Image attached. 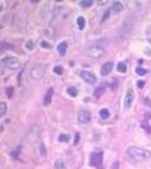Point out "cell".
Returning <instances> with one entry per match:
<instances>
[{"label": "cell", "instance_id": "1", "mask_svg": "<svg viewBox=\"0 0 151 169\" xmlns=\"http://www.w3.org/2000/svg\"><path fill=\"white\" fill-rule=\"evenodd\" d=\"M128 155L131 156L132 159H134V160L137 161H142V160H147V159H150L151 156V152L149 150L146 149H141V147H129L128 149Z\"/></svg>", "mask_w": 151, "mask_h": 169}, {"label": "cell", "instance_id": "2", "mask_svg": "<svg viewBox=\"0 0 151 169\" xmlns=\"http://www.w3.org/2000/svg\"><path fill=\"white\" fill-rule=\"evenodd\" d=\"M105 40H98L88 48V54L93 58H98L105 53Z\"/></svg>", "mask_w": 151, "mask_h": 169}, {"label": "cell", "instance_id": "3", "mask_svg": "<svg viewBox=\"0 0 151 169\" xmlns=\"http://www.w3.org/2000/svg\"><path fill=\"white\" fill-rule=\"evenodd\" d=\"M21 67V63L14 57H4L1 59V70L8 68L9 71H16Z\"/></svg>", "mask_w": 151, "mask_h": 169}, {"label": "cell", "instance_id": "4", "mask_svg": "<svg viewBox=\"0 0 151 169\" xmlns=\"http://www.w3.org/2000/svg\"><path fill=\"white\" fill-rule=\"evenodd\" d=\"M44 75H45V66L40 65V63L35 65L34 67L30 70V76H31L32 80H40Z\"/></svg>", "mask_w": 151, "mask_h": 169}, {"label": "cell", "instance_id": "5", "mask_svg": "<svg viewBox=\"0 0 151 169\" xmlns=\"http://www.w3.org/2000/svg\"><path fill=\"white\" fill-rule=\"evenodd\" d=\"M102 160H103V155H102V152H93L92 155H90V165H93V167L96 168H101L102 167Z\"/></svg>", "mask_w": 151, "mask_h": 169}, {"label": "cell", "instance_id": "6", "mask_svg": "<svg viewBox=\"0 0 151 169\" xmlns=\"http://www.w3.org/2000/svg\"><path fill=\"white\" fill-rule=\"evenodd\" d=\"M39 137H40V129L38 128V125H32L31 128H30L29 133H27V140H29L31 143H34L39 140Z\"/></svg>", "mask_w": 151, "mask_h": 169}, {"label": "cell", "instance_id": "7", "mask_svg": "<svg viewBox=\"0 0 151 169\" xmlns=\"http://www.w3.org/2000/svg\"><path fill=\"white\" fill-rule=\"evenodd\" d=\"M132 30H133V26L129 25L128 22H124V23H123V26L119 29V36L122 39H124V38H127V36L131 35Z\"/></svg>", "mask_w": 151, "mask_h": 169}, {"label": "cell", "instance_id": "8", "mask_svg": "<svg viewBox=\"0 0 151 169\" xmlns=\"http://www.w3.org/2000/svg\"><path fill=\"white\" fill-rule=\"evenodd\" d=\"M78 119H79V122L81 123V124H88V123L90 122V119H92V115H90L89 111L80 110L79 115H78Z\"/></svg>", "mask_w": 151, "mask_h": 169}, {"label": "cell", "instance_id": "9", "mask_svg": "<svg viewBox=\"0 0 151 169\" xmlns=\"http://www.w3.org/2000/svg\"><path fill=\"white\" fill-rule=\"evenodd\" d=\"M133 101H134V92L133 89H128L127 90V94H125V99H124V107L125 108H129L133 105Z\"/></svg>", "mask_w": 151, "mask_h": 169}, {"label": "cell", "instance_id": "10", "mask_svg": "<svg viewBox=\"0 0 151 169\" xmlns=\"http://www.w3.org/2000/svg\"><path fill=\"white\" fill-rule=\"evenodd\" d=\"M80 76L83 78V79L85 80L87 83H89V84H94L96 81H97V78H96V75L92 74V72H89V71H81L80 72Z\"/></svg>", "mask_w": 151, "mask_h": 169}, {"label": "cell", "instance_id": "11", "mask_svg": "<svg viewBox=\"0 0 151 169\" xmlns=\"http://www.w3.org/2000/svg\"><path fill=\"white\" fill-rule=\"evenodd\" d=\"M113 62H106L103 66H102L101 68V74L103 75V76H106V75H108L111 71H113Z\"/></svg>", "mask_w": 151, "mask_h": 169}, {"label": "cell", "instance_id": "12", "mask_svg": "<svg viewBox=\"0 0 151 169\" xmlns=\"http://www.w3.org/2000/svg\"><path fill=\"white\" fill-rule=\"evenodd\" d=\"M123 8H124V5H123V3H120V1H114L113 5H111V10H113L114 13H119V12H122Z\"/></svg>", "mask_w": 151, "mask_h": 169}, {"label": "cell", "instance_id": "13", "mask_svg": "<svg viewBox=\"0 0 151 169\" xmlns=\"http://www.w3.org/2000/svg\"><path fill=\"white\" fill-rule=\"evenodd\" d=\"M57 50H58V53L63 57L66 54V50H67V43H66V41H62V43H59L58 47H57Z\"/></svg>", "mask_w": 151, "mask_h": 169}, {"label": "cell", "instance_id": "14", "mask_svg": "<svg viewBox=\"0 0 151 169\" xmlns=\"http://www.w3.org/2000/svg\"><path fill=\"white\" fill-rule=\"evenodd\" d=\"M52 96H53V88H49L47 90V94H45L44 105H49L50 103V101H52Z\"/></svg>", "mask_w": 151, "mask_h": 169}, {"label": "cell", "instance_id": "15", "mask_svg": "<svg viewBox=\"0 0 151 169\" xmlns=\"http://www.w3.org/2000/svg\"><path fill=\"white\" fill-rule=\"evenodd\" d=\"M65 161L62 159H57L56 163H54V169H65Z\"/></svg>", "mask_w": 151, "mask_h": 169}, {"label": "cell", "instance_id": "16", "mask_svg": "<svg viewBox=\"0 0 151 169\" xmlns=\"http://www.w3.org/2000/svg\"><path fill=\"white\" fill-rule=\"evenodd\" d=\"M78 26H79V29L80 30H83L84 29V27H85V18H84V17H78Z\"/></svg>", "mask_w": 151, "mask_h": 169}, {"label": "cell", "instance_id": "17", "mask_svg": "<svg viewBox=\"0 0 151 169\" xmlns=\"http://www.w3.org/2000/svg\"><path fill=\"white\" fill-rule=\"evenodd\" d=\"M99 116H101L102 119H108V117H110V112H108L107 108H102V110L99 111Z\"/></svg>", "mask_w": 151, "mask_h": 169}, {"label": "cell", "instance_id": "18", "mask_svg": "<svg viewBox=\"0 0 151 169\" xmlns=\"http://www.w3.org/2000/svg\"><path fill=\"white\" fill-rule=\"evenodd\" d=\"M67 93L71 96V97H76V96H78V89L75 88V87H69Z\"/></svg>", "mask_w": 151, "mask_h": 169}, {"label": "cell", "instance_id": "19", "mask_svg": "<svg viewBox=\"0 0 151 169\" xmlns=\"http://www.w3.org/2000/svg\"><path fill=\"white\" fill-rule=\"evenodd\" d=\"M5 112H7V103H5V102H1V103H0V116L4 117Z\"/></svg>", "mask_w": 151, "mask_h": 169}, {"label": "cell", "instance_id": "20", "mask_svg": "<svg viewBox=\"0 0 151 169\" xmlns=\"http://www.w3.org/2000/svg\"><path fill=\"white\" fill-rule=\"evenodd\" d=\"M103 92H105V87H99V88L96 89V92H94V96H96V98H99L102 94H103Z\"/></svg>", "mask_w": 151, "mask_h": 169}, {"label": "cell", "instance_id": "21", "mask_svg": "<svg viewBox=\"0 0 151 169\" xmlns=\"http://www.w3.org/2000/svg\"><path fill=\"white\" fill-rule=\"evenodd\" d=\"M92 4H93L92 0H81V1H80V5H81V7H84V8H88Z\"/></svg>", "mask_w": 151, "mask_h": 169}, {"label": "cell", "instance_id": "22", "mask_svg": "<svg viewBox=\"0 0 151 169\" xmlns=\"http://www.w3.org/2000/svg\"><path fill=\"white\" fill-rule=\"evenodd\" d=\"M117 71H119V72H123V74H124V72L127 71V65H125V63L120 62L119 65H117Z\"/></svg>", "mask_w": 151, "mask_h": 169}, {"label": "cell", "instance_id": "23", "mask_svg": "<svg viewBox=\"0 0 151 169\" xmlns=\"http://www.w3.org/2000/svg\"><path fill=\"white\" fill-rule=\"evenodd\" d=\"M69 135L67 134H59V137H58V141L59 142H69Z\"/></svg>", "mask_w": 151, "mask_h": 169}, {"label": "cell", "instance_id": "24", "mask_svg": "<svg viewBox=\"0 0 151 169\" xmlns=\"http://www.w3.org/2000/svg\"><path fill=\"white\" fill-rule=\"evenodd\" d=\"M40 45H41V48H44V49H50V48H52V45L48 43V41H45V40L40 41Z\"/></svg>", "mask_w": 151, "mask_h": 169}, {"label": "cell", "instance_id": "25", "mask_svg": "<svg viewBox=\"0 0 151 169\" xmlns=\"http://www.w3.org/2000/svg\"><path fill=\"white\" fill-rule=\"evenodd\" d=\"M136 72H137L138 75H145V74H146L147 71L145 70L143 67H137V68H136Z\"/></svg>", "mask_w": 151, "mask_h": 169}, {"label": "cell", "instance_id": "26", "mask_svg": "<svg viewBox=\"0 0 151 169\" xmlns=\"http://www.w3.org/2000/svg\"><path fill=\"white\" fill-rule=\"evenodd\" d=\"M54 72H56V74H58V75H61L62 72H63V68L61 67V66H56V67H54Z\"/></svg>", "mask_w": 151, "mask_h": 169}, {"label": "cell", "instance_id": "27", "mask_svg": "<svg viewBox=\"0 0 151 169\" xmlns=\"http://www.w3.org/2000/svg\"><path fill=\"white\" fill-rule=\"evenodd\" d=\"M40 152H41V155H43V156L47 155V151H45V146H44V143H40Z\"/></svg>", "mask_w": 151, "mask_h": 169}, {"label": "cell", "instance_id": "28", "mask_svg": "<svg viewBox=\"0 0 151 169\" xmlns=\"http://www.w3.org/2000/svg\"><path fill=\"white\" fill-rule=\"evenodd\" d=\"M32 48H34V44H32V41H31V40H30V41H27V43H26V49L31 50Z\"/></svg>", "mask_w": 151, "mask_h": 169}, {"label": "cell", "instance_id": "29", "mask_svg": "<svg viewBox=\"0 0 151 169\" xmlns=\"http://www.w3.org/2000/svg\"><path fill=\"white\" fill-rule=\"evenodd\" d=\"M7 96L8 97H12V96H13V88H12V87L7 88Z\"/></svg>", "mask_w": 151, "mask_h": 169}, {"label": "cell", "instance_id": "30", "mask_svg": "<svg viewBox=\"0 0 151 169\" xmlns=\"http://www.w3.org/2000/svg\"><path fill=\"white\" fill-rule=\"evenodd\" d=\"M20 151H21V149H20V147H17V149H16V151H13V152H12V156H13L14 159H17L18 152H20Z\"/></svg>", "mask_w": 151, "mask_h": 169}, {"label": "cell", "instance_id": "31", "mask_svg": "<svg viewBox=\"0 0 151 169\" xmlns=\"http://www.w3.org/2000/svg\"><path fill=\"white\" fill-rule=\"evenodd\" d=\"M137 85H138V87H140V88H142V87L145 85V81H142V80L137 81Z\"/></svg>", "mask_w": 151, "mask_h": 169}, {"label": "cell", "instance_id": "32", "mask_svg": "<svg viewBox=\"0 0 151 169\" xmlns=\"http://www.w3.org/2000/svg\"><path fill=\"white\" fill-rule=\"evenodd\" d=\"M117 167H119V163H115L114 164V169H117Z\"/></svg>", "mask_w": 151, "mask_h": 169}, {"label": "cell", "instance_id": "33", "mask_svg": "<svg viewBox=\"0 0 151 169\" xmlns=\"http://www.w3.org/2000/svg\"><path fill=\"white\" fill-rule=\"evenodd\" d=\"M147 40H149V43L151 44V35L149 34V36H147Z\"/></svg>", "mask_w": 151, "mask_h": 169}, {"label": "cell", "instance_id": "34", "mask_svg": "<svg viewBox=\"0 0 151 169\" xmlns=\"http://www.w3.org/2000/svg\"><path fill=\"white\" fill-rule=\"evenodd\" d=\"M149 34H150V35H151V30H150V32H149Z\"/></svg>", "mask_w": 151, "mask_h": 169}]
</instances>
